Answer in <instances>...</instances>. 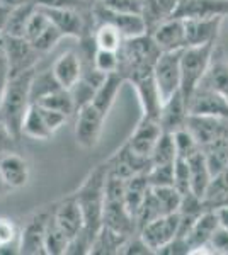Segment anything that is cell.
Returning <instances> with one entry per match:
<instances>
[{"mask_svg": "<svg viewBox=\"0 0 228 255\" xmlns=\"http://www.w3.org/2000/svg\"><path fill=\"white\" fill-rule=\"evenodd\" d=\"M107 163H101L90 170L82 186L75 192L77 201L84 213V230L80 233L94 244L97 233L102 228V215H104L106 201V180H107Z\"/></svg>", "mask_w": 228, "mask_h": 255, "instance_id": "1", "label": "cell"}, {"mask_svg": "<svg viewBox=\"0 0 228 255\" xmlns=\"http://www.w3.org/2000/svg\"><path fill=\"white\" fill-rule=\"evenodd\" d=\"M36 68L26 70L17 75H10L5 94L0 102V123L7 128V131L19 139L22 136V121L31 102V84Z\"/></svg>", "mask_w": 228, "mask_h": 255, "instance_id": "2", "label": "cell"}, {"mask_svg": "<svg viewBox=\"0 0 228 255\" xmlns=\"http://www.w3.org/2000/svg\"><path fill=\"white\" fill-rule=\"evenodd\" d=\"M217 43L203 44V46H188L181 53V94L186 99L189 108V101L208 72L213 60Z\"/></svg>", "mask_w": 228, "mask_h": 255, "instance_id": "3", "label": "cell"}, {"mask_svg": "<svg viewBox=\"0 0 228 255\" xmlns=\"http://www.w3.org/2000/svg\"><path fill=\"white\" fill-rule=\"evenodd\" d=\"M181 53L182 49L179 51H162L155 61L153 79H155L162 104L181 90Z\"/></svg>", "mask_w": 228, "mask_h": 255, "instance_id": "4", "label": "cell"}, {"mask_svg": "<svg viewBox=\"0 0 228 255\" xmlns=\"http://www.w3.org/2000/svg\"><path fill=\"white\" fill-rule=\"evenodd\" d=\"M48 19L53 22V26L63 34V38H77L80 39L87 29H90L92 22V10L80 12L68 7H41L38 5Z\"/></svg>", "mask_w": 228, "mask_h": 255, "instance_id": "5", "label": "cell"}, {"mask_svg": "<svg viewBox=\"0 0 228 255\" xmlns=\"http://www.w3.org/2000/svg\"><path fill=\"white\" fill-rule=\"evenodd\" d=\"M106 116L101 113L92 102L80 106L77 109V123H75V141L84 150H92L97 146L101 139L102 126H104Z\"/></svg>", "mask_w": 228, "mask_h": 255, "instance_id": "6", "label": "cell"}, {"mask_svg": "<svg viewBox=\"0 0 228 255\" xmlns=\"http://www.w3.org/2000/svg\"><path fill=\"white\" fill-rule=\"evenodd\" d=\"M3 38V51H5L7 61H9L10 75H17L26 70L36 68L39 58L43 55L32 46L26 38H15V36H5Z\"/></svg>", "mask_w": 228, "mask_h": 255, "instance_id": "7", "label": "cell"}, {"mask_svg": "<svg viewBox=\"0 0 228 255\" xmlns=\"http://www.w3.org/2000/svg\"><path fill=\"white\" fill-rule=\"evenodd\" d=\"M92 19L94 24H101V22L113 24V26H116L121 31L124 39L138 38V36L147 34V26H145V20L140 14L116 12L101 5V3H95V5H92Z\"/></svg>", "mask_w": 228, "mask_h": 255, "instance_id": "8", "label": "cell"}, {"mask_svg": "<svg viewBox=\"0 0 228 255\" xmlns=\"http://www.w3.org/2000/svg\"><path fill=\"white\" fill-rule=\"evenodd\" d=\"M181 213H172V215H164L155 218L150 223H147L140 230V237L145 240L153 254H157L164 245H167L179 232Z\"/></svg>", "mask_w": 228, "mask_h": 255, "instance_id": "9", "label": "cell"}, {"mask_svg": "<svg viewBox=\"0 0 228 255\" xmlns=\"http://www.w3.org/2000/svg\"><path fill=\"white\" fill-rule=\"evenodd\" d=\"M49 215H51V209L41 211L27 221L19 237V254L46 255L44 235H46V223Z\"/></svg>", "mask_w": 228, "mask_h": 255, "instance_id": "10", "label": "cell"}, {"mask_svg": "<svg viewBox=\"0 0 228 255\" xmlns=\"http://www.w3.org/2000/svg\"><path fill=\"white\" fill-rule=\"evenodd\" d=\"M160 134H162V128H160L159 119L143 116L142 114V119H140L138 125L135 126L133 133L128 138L126 145L130 146L136 155H140V157L150 158Z\"/></svg>", "mask_w": 228, "mask_h": 255, "instance_id": "11", "label": "cell"}, {"mask_svg": "<svg viewBox=\"0 0 228 255\" xmlns=\"http://www.w3.org/2000/svg\"><path fill=\"white\" fill-rule=\"evenodd\" d=\"M189 114L228 119V99L217 90L200 85L189 101Z\"/></svg>", "mask_w": 228, "mask_h": 255, "instance_id": "12", "label": "cell"}, {"mask_svg": "<svg viewBox=\"0 0 228 255\" xmlns=\"http://www.w3.org/2000/svg\"><path fill=\"white\" fill-rule=\"evenodd\" d=\"M228 17V0H179L172 17L177 19H210Z\"/></svg>", "mask_w": 228, "mask_h": 255, "instance_id": "13", "label": "cell"}, {"mask_svg": "<svg viewBox=\"0 0 228 255\" xmlns=\"http://www.w3.org/2000/svg\"><path fill=\"white\" fill-rule=\"evenodd\" d=\"M223 20H225L223 15L210 19H184L188 46H203V44L217 43Z\"/></svg>", "mask_w": 228, "mask_h": 255, "instance_id": "14", "label": "cell"}, {"mask_svg": "<svg viewBox=\"0 0 228 255\" xmlns=\"http://www.w3.org/2000/svg\"><path fill=\"white\" fill-rule=\"evenodd\" d=\"M218 226L220 223L217 211L215 209H205L196 218L193 228L189 230L188 237H186V240H188L191 247V254H201L205 252V249H210V242Z\"/></svg>", "mask_w": 228, "mask_h": 255, "instance_id": "15", "label": "cell"}, {"mask_svg": "<svg viewBox=\"0 0 228 255\" xmlns=\"http://www.w3.org/2000/svg\"><path fill=\"white\" fill-rule=\"evenodd\" d=\"M53 218L70 240H73L84 230V213L73 194L53 208Z\"/></svg>", "mask_w": 228, "mask_h": 255, "instance_id": "16", "label": "cell"}, {"mask_svg": "<svg viewBox=\"0 0 228 255\" xmlns=\"http://www.w3.org/2000/svg\"><path fill=\"white\" fill-rule=\"evenodd\" d=\"M150 36L160 51H179V49L188 48L184 20L182 19L171 17L165 22H162L159 27H155L150 32Z\"/></svg>", "mask_w": 228, "mask_h": 255, "instance_id": "17", "label": "cell"}, {"mask_svg": "<svg viewBox=\"0 0 228 255\" xmlns=\"http://www.w3.org/2000/svg\"><path fill=\"white\" fill-rule=\"evenodd\" d=\"M189 116V108L186 99L182 97L181 90L176 92L174 96L165 101L160 108L159 114V123L162 131H167V133H176L177 129L186 126Z\"/></svg>", "mask_w": 228, "mask_h": 255, "instance_id": "18", "label": "cell"}, {"mask_svg": "<svg viewBox=\"0 0 228 255\" xmlns=\"http://www.w3.org/2000/svg\"><path fill=\"white\" fill-rule=\"evenodd\" d=\"M53 75L58 80V84L63 89L72 90L78 84L82 77V61L80 55L75 51H65L55 60L53 63Z\"/></svg>", "mask_w": 228, "mask_h": 255, "instance_id": "19", "label": "cell"}, {"mask_svg": "<svg viewBox=\"0 0 228 255\" xmlns=\"http://www.w3.org/2000/svg\"><path fill=\"white\" fill-rule=\"evenodd\" d=\"M0 174L5 184L14 189H20L27 184L29 180V163L26 158H22L15 151L0 155Z\"/></svg>", "mask_w": 228, "mask_h": 255, "instance_id": "20", "label": "cell"}, {"mask_svg": "<svg viewBox=\"0 0 228 255\" xmlns=\"http://www.w3.org/2000/svg\"><path fill=\"white\" fill-rule=\"evenodd\" d=\"M177 2L179 0H143L140 15L145 20L148 34L155 27H159L162 22H165V20L172 17L174 12H176Z\"/></svg>", "mask_w": 228, "mask_h": 255, "instance_id": "21", "label": "cell"}, {"mask_svg": "<svg viewBox=\"0 0 228 255\" xmlns=\"http://www.w3.org/2000/svg\"><path fill=\"white\" fill-rule=\"evenodd\" d=\"M189 163V180H191V192L198 196L200 199H205L206 191H208L211 184V172L206 162L205 151L200 150L198 153L191 155L188 158Z\"/></svg>", "mask_w": 228, "mask_h": 255, "instance_id": "22", "label": "cell"}, {"mask_svg": "<svg viewBox=\"0 0 228 255\" xmlns=\"http://www.w3.org/2000/svg\"><path fill=\"white\" fill-rule=\"evenodd\" d=\"M123 84H124V79L118 72L107 73L106 79L102 80V84L99 85L97 90H95V94L90 102H92L95 108L101 111L106 118H107V114H109V111L113 109L116 97H118L119 92H121Z\"/></svg>", "mask_w": 228, "mask_h": 255, "instance_id": "23", "label": "cell"}, {"mask_svg": "<svg viewBox=\"0 0 228 255\" xmlns=\"http://www.w3.org/2000/svg\"><path fill=\"white\" fill-rule=\"evenodd\" d=\"M200 85L217 90L218 94H222L223 97L228 99V60L222 51L215 49L211 65Z\"/></svg>", "mask_w": 228, "mask_h": 255, "instance_id": "24", "label": "cell"}, {"mask_svg": "<svg viewBox=\"0 0 228 255\" xmlns=\"http://www.w3.org/2000/svg\"><path fill=\"white\" fill-rule=\"evenodd\" d=\"M150 187L152 186L148 184L147 172L130 177V179L124 182V204H126L130 215L133 216V220H135L136 213H138V209L142 206L145 196H147V192Z\"/></svg>", "mask_w": 228, "mask_h": 255, "instance_id": "25", "label": "cell"}, {"mask_svg": "<svg viewBox=\"0 0 228 255\" xmlns=\"http://www.w3.org/2000/svg\"><path fill=\"white\" fill-rule=\"evenodd\" d=\"M22 134L32 138V139H41V141H46V139L53 138V131L49 129L46 121H44L43 114H41V109L38 104L32 102L29 106L26 116H24L22 121Z\"/></svg>", "mask_w": 228, "mask_h": 255, "instance_id": "26", "label": "cell"}, {"mask_svg": "<svg viewBox=\"0 0 228 255\" xmlns=\"http://www.w3.org/2000/svg\"><path fill=\"white\" fill-rule=\"evenodd\" d=\"M70 245V238L65 235L63 230L58 226V223L53 218V208L51 215L48 218L46 223V235H44V247H46V255H61L67 254Z\"/></svg>", "mask_w": 228, "mask_h": 255, "instance_id": "27", "label": "cell"}, {"mask_svg": "<svg viewBox=\"0 0 228 255\" xmlns=\"http://www.w3.org/2000/svg\"><path fill=\"white\" fill-rule=\"evenodd\" d=\"M36 9L34 0L32 2H27L24 5H19L15 9L10 10L9 20L5 24V29H3V34L5 36H15V38H24V32H26V26L27 20L31 17V14Z\"/></svg>", "mask_w": 228, "mask_h": 255, "instance_id": "28", "label": "cell"}, {"mask_svg": "<svg viewBox=\"0 0 228 255\" xmlns=\"http://www.w3.org/2000/svg\"><path fill=\"white\" fill-rule=\"evenodd\" d=\"M34 104L41 106V108H48V109H55V111H60V113H65L67 116L75 111V101H73V96L72 92L63 87L53 90V92L46 94L41 99L34 102Z\"/></svg>", "mask_w": 228, "mask_h": 255, "instance_id": "29", "label": "cell"}, {"mask_svg": "<svg viewBox=\"0 0 228 255\" xmlns=\"http://www.w3.org/2000/svg\"><path fill=\"white\" fill-rule=\"evenodd\" d=\"M94 41L95 46L101 49H109V51H119V48L123 46V34L113 24L101 22L95 24L94 29Z\"/></svg>", "mask_w": 228, "mask_h": 255, "instance_id": "30", "label": "cell"}, {"mask_svg": "<svg viewBox=\"0 0 228 255\" xmlns=\"http://www.w3.org/2000/svg\"><path fill=\"white\" fill-rule=\"evenodd\" d=\"M177 158L176 151V141H174V133H167L162 131L159 141H157L155 148H153L150 160L152 165H162V163H174Z\"/></svg>", "mask_w": 228, "mask_h": 255, "instance_id": "31", "label": "cell"}, {"mask_svg": "<svg viewBox=\"0 0 228 255\" xmlns=\"http://www.w3.org/2000/svg\"><path fill=\"white\" fill-rule=\"evenodd\" d=\"M159 216H164V211H162V208H160L159 199H157L155 194H153V189L150 187L147 192V196H145L142 206H140L138 213H136V216H135L136 230L140 232L145 225L150 223V221H153Z\"/></svg>", "mask_w": 228, "mask_h": 255, "instance_id": "32", "label": "cell"}, {"mask_svg": "<svg viewBox=\"0 0 228 255\" xmlns=\"http://www.w3.org/2000/svg\"><path fill=\"white\" fill-rule=\"evenodd\" d=\"M20 232L9 218H0V254H19Z\"/></svg>", "mask_w": 228, "mask_h": 255, "instance_id": "33", "label": "cell"}, {"mask_svg": "<svg viewBox=\"0 0 228 255\" xmlns=\"http://www.w3.org/2000/svg\"><path fill=\"white\" fill-rule=\"evenodd\" d=\"M61 85L53 75V70H44V72H36L32 77L31 84V102H36L46 94L53 92V90L60 89Z\"/></svg>", "mask_w": 228, "mask_h": 255, "instance_id": "34", "label": "cell"}, {"mask_svg": "<svg viewBox=\"0 0 228 255\" xmlns=\"http://www.w3.org/2000/svg\"><path fill=\"white\" fill-rule=\"evenodd\" d=\"M153 194L159 199L160 208L164 215H172V213H179L182 194L174 186H164V187H152Z\"/></svg>", "mask_w": 228, "mask_h": 255, "instance_id": "35", "label": "cell"}, {"mask_svg": "<svg viewBox=\"0 0 228 255\" xmlns=\"http://www.w3.org/2000/svg\"><path fill=\"white\" fill-rule=\"evenodd\" d=\"M174 141H176V151L177 158H186L188 160L191 155L198 153L201 150L200 143L196 141V138L193 136V133L188 128H181L174 133Z\"/></svg>", "mask_w": 228, "mask_h": 255, "instance_id": "36", "label": "cell"}, {"mask_svg": "<svg viewBox=\"0 0 228 255\" xmlns=\"http://www.w3.org/2000/svg\"><path fill=\"white\" fill-rule=\"evenodd\" d=\"M148 184L152 187L174 186V163H162V165H152L147 172Z\"/></svg>", "mask_w": 228, "mask_h": 255, "instance_id": "37", "label": "cell"}, {"mask_svg": "<svg viewBox=\"0 0 228 255\" xmlns=\"http://www.w3.org/2000/svg\"><path fill=\"white\" fill-rule=\"evenodd\" d=\"M60 39H63V34H61V32L58 31L56 27L53 26V22H51V24H49V26L46 27V29L41 32L38 38H36L34 41H31V44H32V46H34L36 49H38L41 55L44 56L46 53H49L53 48L56 46L58 41H60Z\"/></svg>", "mask_w": 228, "mask_h": 255, "instance_id": "38", "label": "cell"}, {"mask_svg": "<svg viewBox=\"0 0 228 255\" xmlns=\"http://www.w3.org/2000/svg\"><path fill=\"white\" fill-rule=\"evenodd\" d=\"M119 65V56L118 51H109V49H101L97 48L94 53V67L99 70L101 73H114L118 72Z\"/></svg>", "mask_w": 228, "mask_h": 255, "instance_id": "39", "label": "cell"}, {"mask_svg": "<svg viewBox=\"0 0 228 255\" xmlns=\"http://www.w3.org/2000/svg\"><path fill=\"white\" fill-rule=\"evenodd\" d=\"M49 24H51V20L48 19V15L44 14V12L41 10L38 5H36L34 12H32L31 17H29V20H27V26H26V32H24V38H26L29 43H31V41H34L41 34V32L46 29Z\"/></svg>", "mask_w": 228, "mask_h": 255, "instance_id": "40", "label": "cell"}, {"mask_svg": "<svg viewBox=\"0 0 228 255\" xmlns=\"http://www.w3.org/2000/svg\"><path fill=\"white\" fill-rule=\"evenodd\" d=\"M174 187H176L182 196L191 192L189 163L186 158H176V162H174Z\"/></svg>", "mask_w": 228, "mask_h": 255, "instance_id": "41", "label": "cell"}, {"mask_svg": "<svg viewBox=\"0 0 228 255\" xmlns=\"http://www.w3.org/2000/svg\"><path fill=\"white\" fill-rule=\"evenodd\" d=\"M143 0H102L101 5L116 12H126V14H140L142 12Z\"/></svg>", "mask_w": 228, "mask_h": 255, "instance_id": "42", "label": "cell"}, {"mask_svg": "<svg viewBox=\"0 0 228 255\" xmlns=\"http://www.w3.org/2000/svg\"><path fill=\"white\" fill-rule=\"evenodd\" d=\"M119 254H142V255H147V254H153V250L145 244V240L140 237V233H135V235L128 237L124 240V244L121 245L119 249Z\"/></svg>", "mask_w": 228, "mask_h": 255, "instance_id": "43", "label": "cell"}, {"mask_svg": "<svg viewBox=\"0 0 228 255\" xmlns=\"http://www.w3.org/2000/svg\"><path fill=\"white\" fill-rule=\"evenodd\" d=\"M157 254L162 255H182V254H191V247L186 240V237H179L176 235L169 242L167 245H164Z\"/></svg>", "mask_w": 228, "mask_h": 255, "instance_id": "44", "label": "cell"}, {"mask_svg": "<svg viewBox=\"0 0 228 255\" xmlns=\"http://www.w3.org/2000/svg\"><path fill=\"white\" fill-rule=\"evenodd\" d=\"M39 109H41V114H43V118H44V121H46L48 128L53 131V133H56V131L60 129V128L63 126L65 123H67V119H68L67 114L60 113V111L41 108V106H39Z\"/></svg>", "mask_w": 228, "mask_h": 255, "instance_id": "45", "label": "cell"}, {"mask_svg": "<svg viewBox=\"0 0 228 255\" xmlns=\"http://www.w3.org/2000/svg\"><path fill=\"white\" fill-rule=\"evenodd\" d=\"M211 254H228V230L218 226L210 242Z\"/></svg>", "mask_w": 228, "mask_h": 255, "instance_id": "46", "label": "cell"}, {"mask_svg": "<svg viewBox=\"0 0 228 255\" xmlns=\"http://www.w3.org/2000/svg\"><path fill=\"white\" fill-rule=\"evenodd\" d=\"M10 80V68H9V61H7L5 51H0V102L3 99V94H5L7 84Z\"/></svg>", "mask_w": 228, "mask_h": 255, "instance_id": "47", "label": "cell"}, {"mask_svg": "<svg viewBox=\"0 0 228 255\" xmlns=\"http://www.w3.org/2000/svg\"><path fill=\"white\" fill-rule=\"evenodd\" d=\"M15 141H17V139L12 136L9 131H7V128L0 123V155L9 153V151H14Z\"/></svg>", "mask_w": 228, "mask_h": 255, "instance_id": "48", "label": "cell"}, {"mask_svg": "<svg viewBox=\"0 0 228 255\" xmlns=\"http://www.w3.org/2000/svg\"><path fill=\"white\" fill-rule=\"evenodd\" d=\"M215 211H217L220 226L228 230V206H220V208L215 209Z\"/></svg>", "mask_w": 228, "mask_h": 255, "instance_id": "49", "label": "cell"}, {"mask_svg": "<svg viewBox=\"0 0 228 255\" xmlns=\"http://www.w3.org/2000/svg\"><path fill=\"white\" fill-rule=\"evenodd\" d=\"M10 7L3 5L0 3V34H3V29H5V24L9 20V15H10Z\"/></svg>", "mask_w": 228, "mask_h": 255, "instance_id": "50", "label": "cell"}, {"mask_svg": "<svg viewBox=\"0 0 228 255\" xmlns=\"http://www.w3.org/2000/svg\"><path fill=\"white\" fill-rule=\"evenodd\" d=\"M27 2H32V0H0V3L10 7V9H15V7H19V5H24V3H27Z\"/></svg>", "mask_w": 228, "mask_h": 255, "instance_id": "51", "label": "cell"}, {"mask_svg": "<svg viewBox=\"0 0 228 255\" xmlns=\"http://www.w3.org/2000/svg\"><path fill=\"white\" fill-rule=\"evenodd\" d=\"M10 192V187L5 184V180L2 179V174H0V197H5Z\"/></svg>", "mask_w": 228, "mask_h": 255, "instance_id": "52", "label": "cell"}, {"mask_svg": "<svg viewBox=\"0 0 228 255\" xmlns=\"http://www.w3.org/2000/svg\"><path fill=\"white\" fill-rule=\"evenodd\" d=\"M87 2H89V3H90V5H95V3L102 2V0H87Z\"/></svg>", "mask_w": 228, "mask_h": 255, "instance_id": "53", "label": "cell"}]
</instances>
